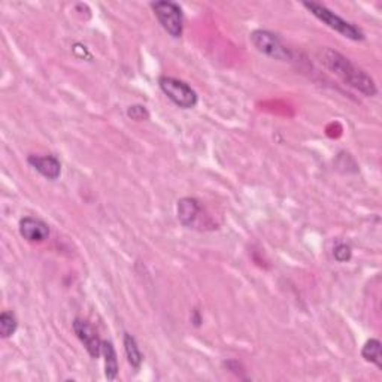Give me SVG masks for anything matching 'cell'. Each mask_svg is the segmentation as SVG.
<instances>
[{"instance_id": "cell-1", "label": "cell", "mask_w": 382, "mask_h": 382, "mask_svg": "<svg viewBox=\"0 0 382 382\" xmlns=\"http://www.w3.org/2000/svg\"><path fill=\"white\" fill-rule=\"evenodd\" d=\"M316 56L326 69L339 76L346 86L356 88L366 98H373V96L378 94V87L373 78L339 51L326 46L321 48Z\"/></svg>"}, {"instance_id": "cell-2", "label": "cell", "mask_w": 382, "mask_h": 382, "mask_svg": "<svg viewBox=\"0 0 382 382\" xmlns=\"http://www.w3.org/2000/svg\"><path fill=\"white\" fill-rule=\"evenodd\" d=\"M304 6L314 15L315 19H318L321 23H324L331 30L338 31V33L342 35L344 38L356 41V42L364 41V33H363V30L360 27H357L356 24L344 20L342 17H339L338 14H334L331 9H329L323 4L305 2Z\"/></svg>"}, {"instance_id": "cell-3", "label": "cell", "mask_w": 382, "mask_h": 382, "mask_svg": "<svg viewBox=\"0 0 382 382\" xmlns=\"http://www.w3.org/2000/svg\"><path fill=\"white\" fill-rule=\"evenodd\" d=\"M158 87L165 93L166 98L172 100L178 108L191 109L199 102L197 93L191 88L185 81L172 76H160L158 78Z\"/></svg>"}, {"instance_id": "cell-4", "label": "cell", "mask_w": 382, "mask_h": 382, "mask_svg": "<svg viewBox=\"0 0 382 382\" xmlns=\"http://www.w3.org/2000/svg\"><path fill=\"white\" fill-rule=\"evenodd\" d=\"M151 9L158 23L167 31V35L175 39L182 36L184 17L182 9L178 4L170 2V0H160V2H153Z\"/></svg>"}, {"instance_id": "cell-5", "label": "cell", "mask_w": 382, "mask_h": 382, "mask_svg": "<svg viewBox=\"0 0 382 382\" xmlns=\"http://www.w3.org/2000/svg\"><path fill=\"white\" fill-rule=\"evenodd\" d=\"M249 39L259 53L270 58H275L279 61L291 60L290 48L282 42V39L278 35L272 33V31L262 30V29L254 30L249 35Z\"/></svg>"}, {"instance_id": "cell-6", "label": "cell", "mask_w": 382, "mask_h": 382, "mask_svg": "<svg viewBox=\"0 0 382 382\" xmlns=\"http://www.w3.org/2000/svg\"><path fill=\"white\" fill-rule=\"evenodd\" d=\"M72 327H73L76 338L84 345L88 356L94 360L99 358L102 356V339L99 338L96 329L90 323L81 320V318H76V320H73Z\"/></svg>"}, {"instance_id": "cell-7", "label": "cell", "mask_w": 382, "mask_h": 382, "mask_svg": "<svg viewBox=\"0 0 382 382\" xmlns=\"http://www.w3.org/2000/svg\"><path fill=\"white\" fill-rule=\"evenodd\" d=\"M19 230L27 242H43L50 236V227L45 221L35 217H24L20 220Z\"/></svg>"}, {"instance_id": "cell-8", "label": "cell", "mask_w": 382, "mask_h": 382, "mask_svg": "<svg viewBox=\"0 0 382 382\" xmlns=\"http://www.w3.org/2000/svg\"><path fill=\"white\" fill-rule=\"evenodd\" d=\"M27 163L33 167L43 178L56 181L61 175V163L54 155H35L30 154L27 157Z\"/></svg>"}, {"instance_id": "cell-9", "label": "cell", "mask_w": 382, "mask_h": 382, "mask_svg": "<svg viewBox=\"0 0 382 382\" xmlns=\"http://www.w3.org/2000/svg\"><path fill=\"white\" fill-rule=\"evenodd\" d=\"M203 208L197 199L182 197L178 200V220L187 229H195L202 217Z\"/></svg>"}, {"instance_id": "cell-10", "label": "cell", "mask_w": 382, "mask_h": 382, "mask_svg": "<svg viewBox=\"0 0 382 382\" xmlns=\"http://www.w3.org/2000/svg\"><path fill=\"white\" fill-rule=\"evenodd\" d=\"M102 356L105 361V376L109 381H114L118 375V358L113 342L102 341Z\"/></svg>"}, {"instance_id": "cell-11", "label": "cell", "mask_w": 382, "mask_h": 382, "mask_svg": "<svg viewBox=\"0 0 382 382\" xmlns=\"http://www.w3.org/2000/svg\"><path fill=\"white\" fill-rule=\"evenodd\" d=\"M123 342H124V351H125L127 361H129V364L132 366L133 369L139 371L142 363H143V356L140 353V349L138 346V342H136L135 336H132L130 333H124Z\"/></svg>"}, {"instance_id": "cell-12", "label": "cell", "mask_w": 382, "mask_h": 382, "mask_svg": "<svg viewBox=\"0 0 382 382\" xmlns=\"http://www.w3.org/2000/svg\"><path fill=\"white\" fill-rule=\"evenodd\" d=\"M361 357L373 363L378 369H382V354H381V342L378 339H369L363 345L361 349Z\"/></svg>"}, {"instance_id": "cell-13", "label": "cell", "mask_w": 382, "mask_h": 382, "mask_svg": "<svg viewBox=\"0 0 382 382\" xmlns=\"http://www.w3.org/2000/svg\"><path fill=\"white\" fill-rule=\"evenodd\" d=\"M17 329H19L17 316L9 311L0 314V336L4 339H9L11 336H14V333L17 331Z\"/></svg>"}, {"instance_id": "cell-14", "label": "cell", "mask_w": 382, "mask_h": 382, "mask_svg": "<svg viewBox=\"0 0 382 382\" xmlns=\"http://www.w3.org/2000/svg\"><path fill=\"white\" fill-rule=\"evenodd\" d=\"M127 117L135 121H147L150 118V113L145 106L132 105L127 108Z\"/></svg>"}, {"instance_id": "cell-15", "label": "cell", "mask_w": 382, "mask_h": 382, "mask_svg": "<svg viewBox=\"0 0 382 382\" xmlns=\"http://www.w3.org/2000/svg\"><path fill=\"white\" fill-rule=\"evenodd\" d=\"M333 257L334 260H336L338 263H346L351 260L353 257V251H351V247L346 245V244H339L338 247H334L333 249Z\"/></svg>"}]
</instances>
